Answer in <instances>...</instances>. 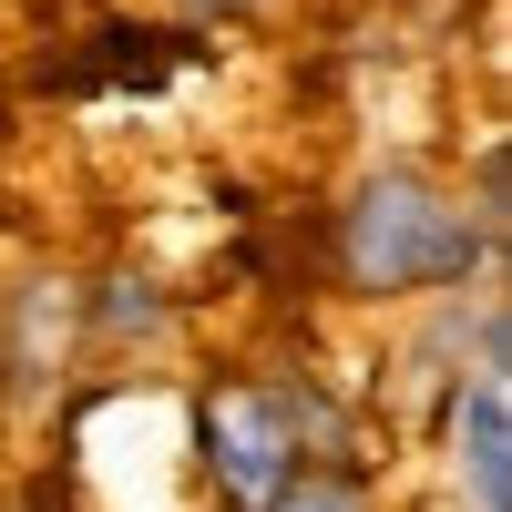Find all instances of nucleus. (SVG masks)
<instances>
[{"label": "nucleus", "mask_w": 512, "mask_h": 512, "mask_svg": "<svg viewBox=\"0 0 512 512\" xmlns=\"http://www.w3.org/2000/svg\"><path fill=\"white\" fill-rule=\"evenodd\" d=\"M492 226L461 195H441L431 175H369L349 226H338V256L369 297H420V287H461L482 267Z\"/></svg>", "instance_id": "obj_1"}, {"label": "nucleus", "mask_w": 512, "mask_h": 512, "mask_svg": "<svg viewBox=\"0 0 512 512\" xmlns=\"http://www.w3.org/2000/svg\"><path fill=\"white\" fill-rule=\"evenodd\" d=\"M205 472H216L226 502L267 512L277 482L297 472V410L267 400V390H216L205 400Z\"/></svg>", "instance_id": "obj_2"}, {"label": "nucleus", "mask_w": 512, "mask_h": 512, "mask_svg": "<svg viewBox=\"0 0 512 512\" xmlns=\"http://www.w3.org/2000/svg\"><path fill=\"white\" fill-rule=\"evenodd\" d=\"M451 451H461V482H472V512H512V390H502V369H482L451 400Z\"/></svg>", "instance_id": "obj_3"}, {"label": "nucleus", "mask_w": 512, "mask_h": 512, "mask_svg": "<svg viewBox=\"0 0 512 512\" xmlns=\"http://www.w3.org/2000/svg\"><path fill=\"white\" fill-rule=\"evenodd\" d=\"M267 512H369V502H359V492H349V482H308V472H287V482H277V502H267Z\"/></svg>", "instance_id": "obj_4"}, {"label": "nucleus", "mask_w": 512, "mask_h": 512, "mask_svg": "<svg viewBox=\"0 0 512 512\" xmlns=\"http://www.w3.org/2000/svg\"><path fill=\"white\" fill-rule=\"evenodd\" d=\"M185 11L205 21V11H216V21H236V11H256V0H185Z\"/></svg>", "instance_id": "obj_5"}]
</instances>
